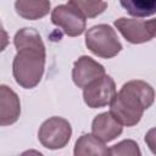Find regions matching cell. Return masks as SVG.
<instances>
[{
  "mask_svg": "<svg viewBox=\"0 0 156 156\" xmlns=\"http://www.w3.org/2000/svg\"><path fill=\"white\" fill-rule=\"evenodd\" d=\"M110 155L111 156H141V151L139 145L134 140L126 139L113 145L110 149Z\"/></svg>",
  "mask_w": 156,
  "mask_h": 156,
  "instance_id": "obj_15",
  "label": "cell"
},
{
  "mask_svg": "<svg viewBox=\"0 0 156 156\" xmlns=\"http://www.w3.org/2000/svg\"><path fill=\"white\" fill-rule=\"evenodd\" d=\"M123 127L110 115V112H102L93 119L91 132L93 135L101 141H111L121 135Z\"/></svg>",
  "mask_w": 156,
  "mask_h": 156,
  "instance_id": "obj_10",
  "label": "cell"
},
{
  "mask_svg": "<svg viewBox=\"0 0 156 156\" xmlns=\"http://www.w3.org/2000/svg\"><path fill=\"white\" fill-rule=\"evenodd\" d=\"M127 12L135 17H146L156 12V1L155 0H127L119 2Z\"/></svg>",
  "mask_w": 156,
  "mask_h": 156,
  "instance_id": "obj_13",
  "label": "cell"
},
{
  "mask_svg": "<svg viewBox=\"0 0 156 156\" xmlns=\"http://www.w3.org/2000/svg\"><path fill=\"white\" fill-rule=\"evenodd\" d=\"M116 95V84L110 76H104L87 85L83 90L84 102L90 108H99L108 105Z\"/></svg>",
  "mask_w": 156,
  "mask_h": 156,
  "instance_id": "obj_7",
  "label": "cell"
},
{
  "mask_svg": "<svg viewBox=\"0 0 156 156\" xmlns=\"http://www.w3.org/2000/svg\"><path fill=\"white\" fill-rule=\"evenodd\" d=\"M9 45V34L4 29V26H2V22L0 20V52H2L6 46Z\"/></svg>",
  "mask_w": 156,
  "mask_h": 156,
  "instance_id": "obj_16",
  "label": "cell"
},
{
  "mask_svg": "<svg viewBox=\"0 0 156 156\" xmlns=\"http://www.w3.org/2000/svg\"><path fill=\"white\" fill-rule=\"evenodd\" d=\"M115 27L132 44H141L154 39L156 33V20H136L121 17L115 21Z\"/></svg>",
  "mask_w": 156,
  "mask_h": 156,
  "instance_id": "obj_5",
  "label": "cell"
},
{
  "mask_svg": "<svg viewBox=\"0 0 156 156\" xmlns=\"http://www.w3.org/2000/svg\"><path fill=\"white\" fill-rule=\"evenodd\" d=\"M85 45L94 55L102 58H112L122 50V44L115 29L108 24H98L89 28L85 33Z\"/></svg>",
  "mask_w": 156,
  "mask_h": 156,
  "instance_id": "obj_3",
  "label": "cell"
},
{
  "mask_svg": "<svg viewBox=\"0 0 156 156\" xmlns=\"http://www.w3.org/2000/svg\"><path fill=\"white\" fill-rule=\"evenodd\" d=\"M72 135V127L69 122L62 117H50L39 128L38 139L41 145L50 150L65 147Z\"/></svg>",
  "mask_w": 156,
  "mask_h": 156,
  "instance_id": "obj_4",
  "label": "cell"
},
{
  "mask_svg": "<svg viewBox=\"0 0 156 156\" xmlns=\"http://www.w3.org/2000/svg\"><path fill=\"white\" fill-rule=\"evenodd\" d=\"M17 54L12 62V73L17 84L24 89L37 87L45 67V45L33 28L20 29L13 38Z\"/></svg>",
  "mask_w": 156,
  "mask_h": 156,
  "instance_id": "obj_1",
  "label": "cell"
},
{
  "mask_svg": "<svg viewBox=\"0 0 156 156\" xmlns=\"http://www.w3.org/2000/svg\"><path fill=\"white\" fill-rule=\"evenodd\" d=\"M16 12L26 20H38L49 13L50 1L46 0H18L15 2Z\"/></svg>",
  "mask_w": 156,
  "mask_h": 156,
  "instance_id": "obj_12",
  "label": "cell"
},
{
  "mask_svg": "<svg viewBox=\"0 0 156 156\" xmlns=\"http://www.w3.org/2000/svg\"><path fill=\"white\" fill-rule=\"evenodd\" d=\"M51 22L68 37L80 35L85 29V17L69 2L56 6L51 12Z\"/></svg>",
  "mask_w": 156,
  "mask_h": 156,
  "instance_id": "obj_6",
  "label": "cell"
},
{
  "mask_svg": "<svg viewBox=\"0 0 156 156\" xmlns=\"http://www.w3.org/2000/svg\"><path fill=\"white\" fill-rule=\"evenodd\" d=\"M68 2L71 5H73L74 7H77L85 18L87 17H89V18L96 17L98 15L102 13L107 7V2H105V1H83V0L74 1V0H71Z\"/></svg>",
  "mask_w": 156,
  "mask_h": 156,
  "instance_id": "obj_14",
  "label": "cell"
},
{
  "mask_svg": "<svg viewBox=\"0 0 156 156\" xmlns=\"http://www.w3.org/2000/svg\"><path fill=\"white\" fill-rule=\"evenodd\" d=\"M20 156H44V155L37 150H27V151L22 152Z\"/></svg>",
  "mask_w": 156,
  "mask_h": 156,
  "instance_id": "obj_17",
  "label": "cell"
},
{
  "mask_svg": "<svg viewBox=\"0 0 156 156\" xmlns=\"http://www.w3.org/2000/svg\"><path fill=\"white\" fill-rule=\"evenodd\" d=\"M21 115L18 95L7 85H0V126H11Z\"/></svg>",
  "mask_w": 156,
  "mask_h": 156,
  "instance_id": "obj_9",
  "label": "cell"
},
{
  "mask_svg": "<svg viewBox=\"0 0 156 156\" xmlns=\"http://www.w3.org/2000/svg\"><path fill=\"white\" fill-rule=\"evenodd\" d=\"M152 87L144 80H129L124 83L110 102V115L121 124L133 127L143 117V113L154 104Z\"/></svg>",
  "mask_w": 156,
  "mask_h": 156,
  "instance_id": "obj_2",
  "label": "cell"
},
{
  "mask_svg": "<svg viewBox=\"0 0 156 156\" xmlns=\"http://www.w3.org/2000/svg\"><path fill=\"white\" fill-rule=\"evenodd\" d=\"M105 76V68L89 56H80L73 65L72 78L78 88H85L90 83Z\"/></svg>",
  "mask_w": 156,
  "mask_h": 156,
  "instance_id": "obj_8",
  "label": "cell"
},
{
  "mask_svg": "<svg viewBox=\"0 0 156 156\" xmlns=\"http://www.w3.org/2000/svg\"><path fill=\"white\" fill-rule=\"evenodd\" d=\"M74 156H111L110 149L93 134H83L76 141Z\"/></svg>",
  "mask_w": 156,
  "mask_h": 156,
  "instance_id": "obj_11",
  "label": "cell"
}]
</instances>
